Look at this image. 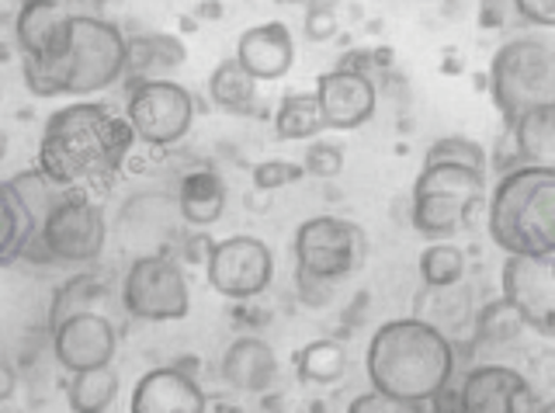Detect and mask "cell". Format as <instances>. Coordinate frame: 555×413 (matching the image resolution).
<instances>
[{
  "instance_id": "3957f363",
  "label": "cell",
  "mask_w": 555,
  "mask_h": 413,
  "mask_svg": "<svg viewBox=\"0 0 555 413\" xmlns=\"http://www.w3.org/2000/svg\"><path fill=\"white\" fill-rule=\"evenodd\" d=\"M129 70V39L121 28L98 14H74L69 18V46L60 63L31 66L22 63L25 88L35 98H91Z\"/></svg>"
},
{
  "instance_id": "9c48e42d",
  "label": "cell",
  "mask_w": 555,
  "mask_h": 413,
  "mask_svg": "<svg viewBox=\"0 0 555 413\" xmlns=\"http://www.w3.org/2000/svg\"><path fill=\"white\" fill-rule=\"evenodd\" d=\"M121 306L132 320L167 323L191 313V292L181 264L167 254H139L121 282Z\"/></svg>"
},
{
  "instance_id": "1f68e13d",
  "label": "cell",
  "mask_w": 555,
  "mask_h": 413,
  "mask_svg": "<svg viewBox=\"0 0 555 413\" xmlns=\"http://www.w3.org/2000/svg\"><path fill=\"white\" fill-rule=\"evenodd\" d=\"M424 164H465L486 175V150L476 140H465V135H444V140L430 143Z\"/></svg>"
},
{
  "instance_id": "d6986e66",
  "label": "cell",
  "mask_w": 555,
  "mask_h": 413,
  "mask_svg": "<svg viewBox=\"0 0 555 413\" xmlns=\"http://www.w3.org/2000/svg\"><path fill=\"white\" fill-rule=\"evenodd\" d=\"M222 378L240 392H268L278 383L274 348L260 337H236L222 354Z\"/></svg>"
},
{
  "instance_id": "d590c367",
  "label": "cell",
  "mask_w": 555,
  "mask_h": 413,
  "mask_svg": "<svg viewBox=\"0 0 555 413\" xmlns=\"http://www.w3.org/2000/svg\"><path fill=\"white\" fill-rule=\"evenodd\" d=\"M351 413H403L406 406L403 403H396V400H389L386 392H378V389H372V392H364V396H358V400L347 406Z\"/></svg>"
},
{
  "instance_id": "ba28073f",
  "label": "cell",
  "mask_w": 555,
  "mask_h": 413,
  "mask_svg": "<svg viewBox=\"0 0 555 413\" xmlns=\"http://www.w3.org/2000/svg\"><path fill=\"white\" fill-rule=\"evenodd\" d=\"M104 240H108V219L94 195L63 192V198L49 209L35 244L42 247L49 261L94 264L104 250Z\"/></svg>"
},
{
  "instance_id": "7c38bea8",
  "label": "cell",
  "mask_w": 555,
  "mask_h": 413,
  "mask_svg": "<svg viewBox=\"0 0 555 413\" xmlns=\"http://www.w3.org/2000/svg\"><path fill=\"white\" fill-rule=\"evenodd\" d=\"M500 292L520 309L534 334L555 340V257L507 254L500 268Z\"/></svg>"
},
{
  "instance_id": "30bf717a",
  "label": "cell",
  "mask_w": 555,
  "mask_h": 413,
  "mask_svg": "<svg viewBox=\"0 0 555 413\" xmlns=\"http://www.w3.org/2000/svg\"><path fill=\"white\" fill-rule=\"evenodd\" d=\"M126 118L135 135L150 146H173L195 126V98L188 88L167 77L139 80L129 91Z\"/></svg>"
},
{
  "instance_id": "9a60e30c",
  "label": "cell",
  "mask_w": 555,
  "mask_h": 413,
  "mask_svg": "<svg viewBox=\"0 0 555 413\" xmlns=\"http://www.w3.org/2000/svg\"><path fill=\"white\" fill-rule=\"evenodd\" d=\"M465 413H528L538 410V392L525 372L511 365H479L462 378Z\"/></svg>"
},
{
  "instance_id": "8fae6325",
  "label": "cell",
  "mask_w": 555,
  "mask_h": 413,
  "mask_svg": "<svg viewBox=\"0 0 555 413\" xmlns=\"http://www.w3.org/2000/svg\"><path fill=\"white\" fill-rule=\"evenodd\" d=\"M205 271H208V285L222 299H236V302L257 299L260 292H268L274 279V254L264 240L236 233L208 247Z\"/></svg>"
},
{
  "instance_id": "4dcf8cb0",
  "label": "cell",
  "mask_w": 555,
  "mask_h": 413,
  "mask_svg": "<svg viewBox=\"0 0 555 413\" xmlns=\"http://www.w3.org/2000/svg\"><path fill=\"white\" fill-rule=\"evenodd\" d=\"M525 317H520V309L507 299L500 296L496 302L482 306L476 313V326H473V340L479 344H507L514 340L520 331H525Z\"/></svg>"
},
{
  "instance_id": "836d02e7",
  "label": "cell",
  "mask_w": 555,
  "mask_h": 413,
  "mask_svg": "<svg viewBox=\"0 0 555 413\" xmlns=\"http://www.w3.org/2000/svg\"><path fill=\"white\" fill-rule=\"evenodd\" d=\"M306 175L312 178H337L344 170V150L334 143H309L306 146V157H302Z\"/></svg>"
},
{
  "instance_id": "603a6c76",
  "label": "cell",
  "mask_w": 555,
  "mask_h": 413,
  "mask_svg": "<svg viewBox=\"0 0 555 413\" xmlns=\"http://www.w3.org/2000/svg\"><path fill=\"white\" fill-rule=\"evenodd\" d=\"M0 192H4V244H0V261L11 264L14 257L28 254V247L39 240L42 222L31 212V205L17 195V188L11 181H4Z\"/></svg>"
},
{
  "instance_id": "4316f807",
  "label": "cell",
  "mask_w": 555,
  "mask_h": 413,
  "mask_svg": "<svg viewBox=\"0 0 555 413\" xmlns=\"http://www.w3.org/2000/svg\"><path fill=\"white\" fill-rule=\"evenodd\" d=\"M108 285H104L101 279H94V274H80V279H69L56 296H52V306H49V326L63 323L66 317L74 313H83V309H98V313H104V302H108Z\"/></svg>"
},
{
  "instance_id": "f546056e",
  "label": "cell",
  "mask_w": 555,
  "mask_h": 413,
  "mask_svg": "<svg viewBox=\"0 0 555 413\" xmlns=\"http://www.w3.org/2000/svg\"><path fill=\"white\" fill-rule=\"evenodd\" d=\"M468 271L465 250L455 247L451 240H430V247L421 254V279L430 288H448L459 285Z\"/></svg>"
},
{
  "instance_id": "f1b7e54d",
  "label": "cell",
  "mask_w": 555,
  "mask_h": 413,
  "mask_svg": "<svg viewBox=\"0 0 555 413\" xmlns=\"http://www.w3.org/2000/svg\"><path fill=\"white\" fill-rule=\"evenodd\" d=\"M118 400V375L112 365L74 372V386H69V406L77 413H98L108 410Z\"/></svg>"
},
{
  "instance_id": "7402d4cb",
  "label": "cell",
  "mask_w": 555,
  "mask_h": 413,
  "mask_svg": "<svg viewBox=\"0 0 555 413\" xmlns=\"http://www.w3.org/2000/svg\"><path fill=\"white\" fill-rule=\"evenodd\" d=\"M208 98L222 112L247 115L257 105V77L236 56L222 60L212 70V77H208Z\"/></svg>"
},
{
  "instance_id": "ac0fdd59",
  "label": "cell",
  "mask_w": 555,
  "mask_h": 413,
  "mask_svg": "<svg viewBox=\"0 0 555 413\" xmlns=\"http://www.w3.org/2000/svg\"><path fill=\"white\" fill-rule=\"evenodd\" d=\"M236 60L247 66L257 80H282L292 70L295 46L285 22L254 25L236 42Z\"/></svg>"
},
{
  "instance_id": "8d00e7d4",
  "label": "cell",
  "mask_w": 555,
  "mask_h": 413,
  "mask_svg": "<svg viewBox=\"0 0 555 413\" xmlns=\"http://www.w3.org/2000/svg\"><path fill=\"white\" fill-rule=\"evenodd\" d=\"M337 31V18H334V11H309L306 14V36L312 42H323L330 39Z\"/></svg>"
},
{
  "instance_id": "cb8c5ba5",
  "label": "cell",
  "mask_w": 555,
  "mask_h": 413,
  "mask_svg": "<svg viewBox=\"0 0 555 413\" xmlns=\"http://www.w3.org/2000/svg\"><path fill=\"white\" fill-rule=\"evenodd\" d=\"M511 132L520 153V164L555 167V105L528 112Z\"/></svg>"
},
{
  "instance_id": "484cf974",
  "label": "cell",
  "mask_w": 555,
  "mask_h": 413,
  "mask_svg": "<svg viewBox=\"0 0 555 413\" xmlns=\"http://www.w3.org/2000/svg\"><path fill=\"white\" fill-rule=\"evenodd\" d=\"M184 46L173 36H139L129 39V70L139 74V80H150L160 70H173L184 63Z\"/></svg>"
},
{
  "instance_id": "7a4b0ae2",
  "label": "cell",
  "mask_w": 555,
  "mask_h": 413,
  "mask_svg": "<svg viewBox=\"0 0 555 413\" xmlns=\"http://www.w3.org/2000/svg\"><path fill=\"white\" fill-rule=\"evenodd\" d=\"M372 389L416 410L430 403L455 372V340L424 317H403L382 323L364 354Z\"/></svg>"
},
{
  "instance_id": "6da1fadb",
  "label": "cell",
  "mask_w": 555,
  "mask_h": 413,
  "mask_svg": "<svg viewBox=\"0 0 555 413\" xmlns=\"http://www.w3.org/2000/svg\"><path fill=\"white\" fill-rule=\"evenodd\" d=\"M135 129L104 101H74L46 118L39 167L63 192L104 195L121 178L135 146Z\"/></svg>"
},
{
  "instance_id": "d6a6232c",
  "label": "cell",
  "mask_w": 555,
  "mask_h": 413,
  "mask_svg": "<svg viewBox=\"0 0 555 413\" xmlns=\"http://www.w3.org/2000/svg\"><path fill=\"white\" fill-rule=\"evenodd\" d=\"M302 175H306L302 164H292V160H264V164L254 167V188H257V192L271 195V192H278V188L299 181Z\"/></svg>"
},
{
  "instance_id": "e575fe53",
  "label": "cell",
  "mask_w": 555,
  "mask_h": 413,
  "mask_svg": "<svg viewBox=\"0 0 555 413\" xmlns=\"http://www.w3.org/2000/svg\"><path fill=\"white\" fill-rule=\"evenodd\" d=\"M514 11L538 28H555V0H514Z\"/></svg>"
},
{
  "instance_id": "52a82bcc",
  "label": "cell",
  "mask_w": 555,
  "mask_h": 413,
  "mask_svg": "<svg viewBox=\"0 0 555 413\" xmlns=\"http://www.w3.org/2000/svg\"><path fill=\"white\" fill-rule=\"evenodd\" d=\"M369 257V236L351 219L312 216L295 230V264L320 282H340Z\"/></svg>"
},
{
  "instance_id": "277c9868",
  "label": "cell",
  "mask_w": 555,
  "mask_h": 413,
  "mask_svg": "<svg viewBox=\"0 0 555 413\" xmlns=\"http://www.w3.org/2000/svg\"><path fill=\"white\" fill-rule=\"evenodd\" d=\"M486 230L503 254L555 257V167L520 164L490 195Z\"/></svg>"
},
{
  "instance_id": "44dd1931",
  "label": "cell",
  "mask_w": 555,
  "mask_h": 413,
  "mask_svg": "<svg viewBox=\"0 0 555 413\" xmlns=\"http://www.w3.org/2000/svg\"><path fill=\"white\" fill-rule=\"evenodd\" d=\"M330 129L326 115L320 105V94H302V91H288L282 98V105L274 112V135L285 143H302V140H317V135Z\"/></svg>"
},
{
  "instance_id": "d4e9b609",
  "label": "cell",
  "mask_w": 555,
  "mask_h": 413,
  "mask_svg": "<svg viewBox=\"0 0 555 413\" xmlns=\"http://www.w3.org/2000/svg\"><path fill=\"white\" fill-rule=\"evenodd\" d=\"M170 216H181V202L170 198V195L146 192V195H139L126 205V212H121V233L126 236H146L150 233L153 240H160L170 230Z\"/></svg>"
},
{
  "instance_id": "e0dca14e",
  "label": "cell",
  "mask_w": 555,
  "mask_h": 413,
  "mask_svg": "<svg viewBox=\"0 0 555 413\" xmlns=\"http://www.w3.org/2000/svg\"><path fill=\"white\" fill-rule=\"evenodd\" d=\"M132 413H202L205 392L198 383L178 365L150 369L132 389Z\"/></svg>"
},
{
  "instance_id": "74e56055",
  "label": "cell",
  "mask_w": 555,
  "mask_h": 413,
  "mask_svg": "<svg viewBox=\"0 0 555 413\" xmlns=\"http://www.w3.org/2000/svg\"><path fill=\"white\" fill-rule=\"evenodd\" d=\"M434 410H438V413H465V403H462V389L459 392H451L448 386L438 392V396H434Z\"/></svg>"
},
{
  "instance_id": "5bb4252c",
  "label": "cell",
  "mask_w": 555,
  "mask_h": 413,
  "mask_svg": "<svg viewBox=\"0 0 555 413\" xmlns=\"http://www.w3.org/2000/svg\"><path fill=\"white\" fill-rule=\"evenodd\" d=\"M77 11L66 0H22L14 18V39L22 49V63L52 66L60 63L69 46V18Z\"/></svg>"
},
{
  "instance_id": "8992f818",
  "label": "cell",
  "mask_w": 555,
  "mask_h": 413,
  "mask_svg": "<svg viewBox=\"0 0 555 413\" xmlns=\"http://www.w3.org/2000/svg\"><path fill=\"white\" fill-rule=\"evenodd\" d=\"M490 94L507 129L534 108L555 105V49L542 39H514L490 63Z\"/></svg>"
},
{
  "instance_id": "4fadbf2b",
  "label": "cell",
  "mask_w": 555,
  "mask_h": 413,
  "mask_svg": "<svg viewBox=\"0 0 555 413\" xmlns=\"http://www.w3.org/2000/svg\"><path fill=\"white\" fill-rule=\"evenodd\" d=\"M118 351V331L108 313L83 309L52 326V354L66 372H87L112 365Z\"/></svg>"
},
{
  "instance_id": "83f0119b",
  "label": "cell",
  "mask_w": 555,
  "mask_h": 413,
  "mask_svg": "<svg viewBox=\"0 0 555 413\" xmlns=\"http://www.w3.org/2000/svg\"><path fill=\"white\" fill-rule=\"evenodd\" d=\"M347 372V351L340 340H312L299 351V378L312 386H337Z\"/></svg>"
},
{
  "instance_id": "5b68a950",
  "label": "cell",
  "mask_w": 555,
  "mask_h": 413,
  "mask_svg": "<svg viewBox=\"0 0 555 413\" xmlns=\"http://www.w3.org/2000/svg\"><path fill=\"white\" fill-rule=\"evenodd\" d=\"M486 188V175L465 164H424L413 181L410 222L427 240H448L473 227V209Z\"/></svg>"
},
{
  "instance_id": "2e32d148",
  "label": "cell",
  "mask_w": 555,
  "mask_h": 413,
  "mask_svg": "<svg viewBox=\"0 0 555 413\" xmlns=\"http://www.w3.org/2000/svg\"><path fill=\"white\" fill-rule=\"evenodd\" d=\"M317 94H320V105L326 115V126L337 132H351L369 122L375 115V101H378L372 77L361 70H347V66L320 74Z\"/></svg>"
},
{
  "instance_id": "ffe728a7",
  "label": "cell",
  "mask_w": 555,
  "mask_h": 413,
  "mask_svg": "<svg viewBox=\"0 0 555 413\" xmlns=\"http://www.w3.org/2000/svg\"><path fill=\"white\" fill-rule=\"evenodd\" d=\"M178 202L188 227H212L225 212V184L212 170H191L181 178Z\"/></svg>"
}]
</instances>
